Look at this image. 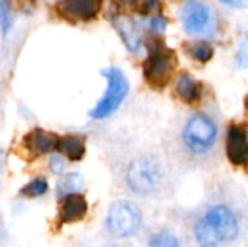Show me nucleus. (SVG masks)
Returning <instances> with one entry per match:
<instances>
[{
  "instance_id": "11",
  "label": "nucleus",
  "mask_w": 248,
  "mask_h": 247,
  "mask_svg": "<svg viewBox=\"0 0 248 247\" xmlns=\"http://www.w3.org/2000/svg\"><path fill=\"white\" fill-rule=\"evenodd\" d=\"M57 140H58V135H55L54 132L35 128L23 137V146L31 154L44 156L51 151H55Z\"/></svg>"
},
{
  "instance_id": "28",
  "label": "nucleus",
  "mask_w": 248,
  "mask_h": 247,
  "mask_svg": "<svg viewBox=\"0 0 248 247\" xmlns=\"http://www.w3.org/2000/svg\"><path fill=\"white\" fill-rule=\"evenodd\" d=\"M105 247H119V246H116V245H109V246H105Z\"/></svg>"
},
{
  "instance_id": "9",
  "label": "nucleus",
  "mask_w": 248,
  "mask_h": 247,
  "mask_svg": "<svg viewBox=\"0 0 248 247\" xmlns=\"http://www.w3.org/2000/svg\"><path fill=\"white\" fill-rule=\"evenodd\" d=\"M89 211V204L84 195L71 194L60 199V208H58V229H61L65 224H74L81 221Z\"/></svg>"
},
{
  "instance_id": "26",
  "label": "nucleus",
  "mask_w": 248,
  "mask_h": 247,
  "mask_svg": "<svg viewBox=\"0 0 248 247\" xmlns=\"http://www.w3.org/2000/svg\"><path fill=\"white\" fill-rule=\"evenodd\" d=\"M3 162H4V154H3V151L0 150V170H1V166H3Z\"/></svg>"
},
{
  "instance_id": "23",
  "label": "nucleus",
  "mask_w": 248,
  "mask_h": 247,
  "mask_svg": "<svg viewBox=\"0 0 248 247\" xmlns=\"http://www.w3.org/2000/svg\"><path fill=\"white\" fill-rule=\"evenodd\" d=\"M150 28L154 33H163L167 28V22L161 16H154L150 20Z\"/></svg>"
},
{
  "instance_id": "1",
  "label": "nucleus",
  "mask_w": 248,
  "mask_h": 247,
  "mask_svg": "<svg viewBox=\"0 0 248 247\" xmlns=\"http://www.w3.org/2000/svg\"><path fill=\"white\" fill-rule=\"evenodd\" d=\"M240 223L235 213L227 205H215L195 226V239L199 247H219L238 237Z\"/></svg>"
},
{
  "instance_id": "18",
  "label": "nucleus",
  "mask_w": 248,
  "mask_h": 247,
  "mask_svg": "<svg viewBox=\"0 0 248 247\" xmlns=\"http://www.w3.org/2000/svg\"><path fill=\"white\" fill-rule=\"evenodd\" d=\"M190 54L196 61L206 63L214 57V48L206 42H196L190 47Z\"/></svg>"
},
{
  "instance_id": "8",
  "label": "nucleus",
  "mask_w": 248,
  "mask_h": 247,
  "mask_svg": "<svg viewBox=\"0 0 248 247\" xmlns=\"http://www.w3.org/2000/svg\"><path fill=\"white\" fill-rule=\"evenodd\" d=\"M102 4L103 0H61L58 12L68 20L89 22L99 15Z\"/></svg>"
},
{
  "instance_id": "7",
  "label": "nucleus",
  "mask_w": 248,
  "mask_h": 247,
  "mask_svg": "<svg viewBox=\"0 0 248 247\" xmlns=\"http://www.w3.org/2000/svg\"><path fill=\"white\" fill-rule=\"evenodd\" d=\"M211 7L203 0H187L182 9V23L187 33L202 32L211 22Z\"/></svg>"
},
{
  "instance_id": "14",
  "label": "nucleus",
  "mask_w": 248,
  "mask_h": 247,
  "mask_svg": "<svg viewBox=\"0 0 248 247\" xmlns=\"http://www.w3.org/2000/svg\"><path fill=\"white\" fill-rule=\"evenodd\" d=\"M176 93L177 96L186 102V103H193L201 98V89L198 82L190 76V74H180L176 80Z\"/></svg>"
},
{
  "instance_id": "2",
  "label": "nucleus",
  "mask_w": 248,
  "mask_h": 247,
  "mask_svg": "<svg viewBox=\"0 0 248 247\" xmlns=\"http://www.w3.org/2000/svg\"><path fill=\"white\" fill-rule=\"evenodd\" d=\"M102 76L108 80V89L103 95V98L97 102V105L90 111V116L93 119H105L109 115H112L121 103L125 100L128 92H129V83L125 74L116 68L109 67L102 70Z\"/></svg>"
},
{
  "instance_id": "20",
  "label": "nucleus",
  "mask_w": 248,
  "mask_h": 247,
  "mask_svg": "<svg viewBox=\"0 0 248 247\" xmlns=\"http://www.w3.org/2000/svg\"><path fill=\"white\" fill-rule=\"evenodd\" d=\"M48 166H49V170L57 176H61L64 173V170H65V162H64V159H62V156L60 153L51 156Z\"/></svg>"
},
{
  "instance_id": "10",
  "label": "nucleus",
  "mask_w": 248,
  "mask_h": 247,
  "mask_svg": "<svg viewBox=\"0 0 248 247\" xmlns=\"http://www.w3.org/2000/svg\"><path fill=\"white\" fill-rule=\"evenodd\" d=\"M225 151L228 160L234 166H244L248 163V137L247 132L241 127H230L227 134Z\"/></svg>"
},
{
  "instance_id": "15",
  "label": "nucleus",
  "mask_w": 248,
  "mask_h": 247,
  "mask_svg": "<svg viewBox=\"0 0 248 247\" xmlns=\"http://www.w3.org/2000/svg\"><path fill=\"white\" fill-rule=\"evenodd\" d=\"M84 186V179L81 178V175L78 173H68L64 175L58 183H57V199L60 201L61 198L71 195V194H78Z\"/></svg>"
},
{
  "instance_id": "22",
  "label": "nucleus",
  "mask_w": 248,
  "mask_h": 247,
  "mask_svg": "<svg viewBox=\"0 0 248 247\" xmlns=\"http://www.w3.org/2000/svg\"><path fill=\"white\" fill-rule=\"evenodd\" d=\"M140 10L142 15L157 13L160 10V1L158 0H141L140 1Z\"/></svg>"
},
{
  "instance_id": "25",
  "label": "nucleus",
  "mask_w": 248,
  "mask_h": 247,
  "mask_svg": "<svg viewBox=\"0 0 248 247\" xmlns=\"http://www.w3.org/2000/svg\"><path fill=\"white\" fill-rule=\"evenodd\" d=\"M138 0H119V3H122V4H126V6H129V4H134V3H137Z\"/></svg>"
},
{
  "instance_id": "19",
  "label": "nucleus",
  "mask_w": 248,
  "mask_h": 247,
  "mask_svg": "<svg viewBox=\"0 0 248 247\" xmlns=\"http://www.w3.org/2000/svg\"><path fill=\"white\" fill-rule=\"evenodd\" d=\"M10 25H12L10 3L9 0H0V28L3 33H6L10 29Z\"/></svg>"
},
{
  "instance_id": "4",
  "label": "nucleus",
  "mask_w": 248,
  "mask_h": 247,
  "mask_svg": "<svg viewBox=\"0 0 248 247\" xmlns=\"http://www.w3.org/2000/svg\"><path fill=\"white\" fill-rule=\"evenodd\" d=\"M128 188L141 197L154 194L161 183V169L151 157L134 160L126 170Z\"/></svg>"
},
{
  "instance_id": "6",
  "label": "nucleus",
  "mask_w": 248,
  "mask_h": 247,
  "mask_svg": "<svg viewBox=\"0 0 248 247\" xmlns=\"http://www.w3.org/2000/svg\"><path fill=\"white\" fill-rule=\"evenodd\" d=\"M174 68L173 55L164 49V47H153L150 48V55L144 63V77L151 86H164L171 76Z\"/></svg>"
},
{
  "instance_id": "13",
  "label": "nucleus",
  "mask_w": 248,
  "mask_h": 247,
  "mask_svg": "<svg viewBox=\"0 0 248 247\" xmlns=\"http://www.w3.org/2000/svg\"><path fill=\"white\" fill-rule=\"evenodd\" d=\"M116 31L119 32L124 44L131 52H138L141 49V36L132 19L125 16H118L113 20Z\"/></svg>"
},
{
  "instance_id": "3",
  "label": "nucleus",
  "mask_w": 248,
  "mask_h": 247,
  "mask_svg": "<svg viewBox=\"0 0 248 247\" xmlns=\"http://www.w3.org/2000/svg\"><path fill=\"white\" fill-rule=\"evenodd\" d=\"M142 224L141 210L129 201H118L110 205L106 217V230L116 239L135 236Z\"/></svg>"
},
{
  "instance_id": "12",
  "label": "nucleus",
  "mask_w": 248,
  "mask_h": 247,
  "mask_svg": "<svg viewBox=\"0 0 248 247\" xmlns=\"http://www.w3.org/2000/svg\"><path fill=\"white\" fill-rule=\"evenodd\" d=\"M55 151L65 156L71 162H80L86 154L84 138L80 135H73V134L58 137Z\"/></svg>"
},
{
  "instance_id": "27",
  "label": "nucleus",
  "mask_w": 248,
  "mask_h": 247,
  "mask_svg": "<svg viewBox=\"0 0 248 247\" xmlns=\"http://www.w3.org/2000/svg\"><path fill=\"white\" fill-rule=\"evenodd\" d=\"M246 108H247V111H248V98L246 99Z\"/></svg>"
},
{
  "instance_id": "16",
  "label": "nucleus",
  "mask_w": 248,
  "mask_h": 247,
  "mask_svg": "<svg viewBox=\"0 0 248 247\" xmlns=\"http://www.w3.org/2000/svg\"><path fill=\"white\" fill-rule=\"evenodd\" d=\"M48 189H49L48 181L42 176H38V178H33L32 181H29L25 186H22L19 194L26 198H39V197L45 195L48 192Z\"/></svg>"
},
{
  "instance_id": "5",
  "label": "nucleus",
  "mask_w": 248,
  "mask_h": 247,
  "mask_svg": "<svg viewBox=\"0 0 248 247\" xmlns=\"http://www.w3.org/2000/svg\"><path fill=\"white\" fill-rule=\"evenodd\" d=\"M218 130L215 122L206 115L192 116L183 131V138L186 146L195 153H205L209 150L217 140Z\"/></svg>"
},
{
  "instance_id": "17",
  "label": "nucleus",
  "mask_w": 248,
  "mask_h": 247,
  "mask_svg": "<svg viewBox=\"0 0 248 247\" xmlns=\"http://www.w3.org/2000/svg\"><path fill=\"white\" fill-rule=\"evenodd\" d=\"M148 247H180V240L174 233L161 230L151 236Z\"/></svg>"
},
{
  "instance_id": "21",
  "label": "nucleus",
  "mask_w": 248,
  "mask_h": 247,
  "mask_svg": "<svg viewBox=\"0 0 248 247\" xmlns=\"http://www.w3.org/2000/svg\"><path fill=\"white\" fill-rule=\"evenodd\" d=\"M248 64V31L240 45V49H238V54H237V66L240 68H244Z\"/></svg>"
},
{
  "instance_id": "24",
  "label": "nucleus",
  "mask_w": 248,
  "mask_h": 247,
  "mask_svg": "<svg viewBox=\"0 0 248 247\" xmlns=\"http://www.w3.org/2000/svg\"><path fill=\"white\" fill-rule=\"evenodd\" d=\"M221 1L227 6L234 7V9H243L248 4V0H221Z\"/></svg>"
}]
</instances>
